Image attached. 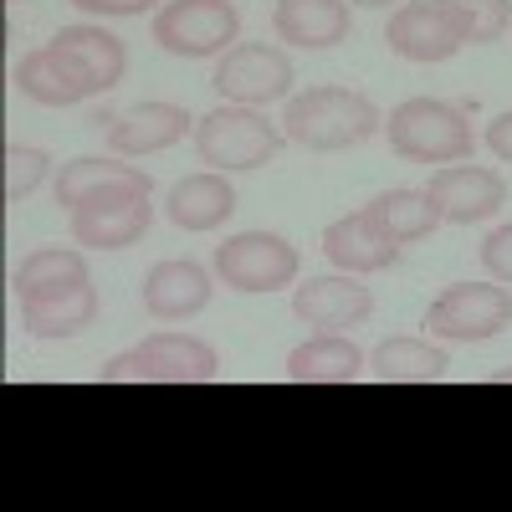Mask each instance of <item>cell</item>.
<instances>
[{
    "mask_svg": "<svg viewBox=\"0 0 512 512\" xmlns=\"http://www.w3.org/2000/svg\"><path fill=\"white\" fill-rule=\"evenodd\" d=\"M384 128L374 98L354 93V88H308L292 93L287 113H282V134L292 144H303L313 154H333V149H354L364 139H374Z\"/></svg>",
    "mask_w": 512,
    "mask_h": 512,
    "instance_id": "cell-1",
    "label": "cell"
},
{
    "mask_svg": "<svg viewBox=\"0 0 512 512\" xmlns=\"http://www.w3.org/2000/svg\"><path fill=\"white\" fill-rule=\"evenodd\" d=\"M282 139H287L282 128L267 123V113H256L246 103H221L195 123V154H200V164L221 169V175L272 164Z\"/></svg>",
    "mask_w": 512,
    "mask_h": 512,
    "instance_id": "cell-2",
    "label": "cell"
},
{
    "mask_svg": "<svg viewBox=\"0 0 512 512\" xmlns=\"http://www.w3.org/2000/svg\"><path fill=\"white\" fill-rule=\"evenodd\" d=\"M390 149L410 164H461L472 159V123L441 98H405L390 108Z\"/></svg>",
    "mask_w": 512,
    "mask_h": 512,
    "instance_id": "cell-3",
    "label": "cell"
},
{
    "mask_svg": "<svg viewBox=\"0 0 512 512\" xmlns=\"http://www.w3.org/2000/svg\"><path fill=\"white\" fill-rule=\"evenodd\" d=\"M149 221H154L149 180H123V185L88 195L72 210V241L93 246V251H123L149 231Z\"/></svg>",
    "mask_w": 512,
    "mask_h": 512,
    "instance_id": "cell-4",
    "label": "cell"
},
{
    "mask_svg": "<svg viewBox=\"0 0 512 512\" xmlns=\"http://www.w3.org/2000/svg\"><path fill=\"white\" fill-rule=\"evenodd\" d=\"M431 338H456V344H487L502 328H512V292L497 282H456L425 308Z\"/></svg>",
    "mask_w": 512,
    "mask_h": 512,
    "instance_id": "cell-5",
    "label": "cell"
},
{
    "mask_svg": "<svg viewBox=\"0 0 512 512\" xmlns=\"http://www.w3.org/2000/svg\"><path fill=\"white\" fill-rule=\"evenodd\" d=\"M297 272H303L297 246L272 231H241L226 246H216V277L236 292H277L292 287Z\"/></svg>",
    "mask_w": 512,
    "mask_h": 512,
    "instance_id": "cell-6",
    "label": "cell"
},
{
    "mask_svg": "<svg viewBox=\"0 0 512 512\" xmlns=\"http://www.w3.org/2000/svg\"><path fill=\"white\" fill-rule=\"evenodd\" d=\"M236 6L231 0H169L154 16V41L169 57H216L236 41Z\"/></svg>",
    "mask_w": 512,
    "mask_h": 512,
    "instance_id": "cell-7",
    "label": "cell"
},
{
    "mask_svg": "<svg viewBox=\"0 0 512 512\" xmlns=\"http://www.w3.org/2000/svg\"><path fill=\"white\" fill-rule=\"evenodd\" d=\"M210 88L231 103L267 108L277 98H292V57L282 47H267V41H241L216 62Z\"/></svg>",
    "mask_w": 512,
    "mask_h": 512,
    "instance_id": "cell-8",
    "label": "cell"
},
{
    "mask_svg": "<svg viewBox=\"0 0 512 512\" xmlns=\"http://www.w3.org/2000/svg\"><path fill=\"white\" fill-rule=\"evenodd\" d=\"M384 41H390V52L405 57V62H451L466 47L456 16L441 0H405L390 16V26H384Z\"/></svg>",
    "mask_w": 512,
    "mask_h": 512,
    "instance_id": "cell-9",
    "label": "cell"
},
{
    "mask_svg": "<svg viewBox=\"0 0 512 512\" xmlns=\"http://www.w3.org/2000/svg\"><path fill=\"white\" fill-rule=\"evenodd\" d=\"M374 313V292L354 277V272H338V277H308L292 287V318L308 323L318 333H344L359 328Z\"/></svg>",
    "mask_w": 512,
    "mask_h": 512,
    "instance_id": "cell-10",
    "label": "cell"
},
{
    "mask_svg": "<svg viewBox=\"0 0 512 512\" xmlns=\"http://www.w3.org/2000/svg\"><path fill=\"white\" fill-rule=\"evenodd\" d=\"M425 195L436 200L441 221H451V226H477V221L497 216V210L507 205V185L487 164H446V169L431 175Z\"/></svg>",
    "mask_w": 512,
    "mask_h": 512,
    "instance_id": "cell-11",
    "label": "cell"
},
{
    "mask_svg": "<svg viewBox=\"0 0 512 512\" xmlns=\"http://www.w3.org/2000/svg\"><path fill=\"white\" fill-rule=\"evenodd\" d=\"M144 364V384H210L221 379V359L205 338L190 333H149L134 349Z\"/></svg>",
    "mask_w": 512,
    "mask_h": 512,
    "instance_id": "cell-12",
    "label": "cell"
},
{
    "mask_svg": "<svg viewBox=\"0 0 512 512\" xmlns=\"http://www.w3.org/2000/svg\"><path fill=\"white\" fill-rule=\"evenodd\" d=\"M16 88H21L31 103H41V108H72V103H82V98H98V88L82 77V67H77L72 57H62L52 41H47V47H36V52H26V57L16 62Z\"/></svg>",
    "mask_w": 512,
    "mask_h": 512,
    "instance_id": "cell-13",
    "label": "cell"
},
{
    "mask_svg": "<svg viewBox=\"0 0 512 512\" xmlns=\"http://www.w3.org/2000/svg\"><path fill=\"white\" fill-rule=\"evenodd\" d=\"M190 128V113L180 103H139L113 118L108 128V144L118 159H144V154H159L169 144H180Z\"/></svg>",
    "mask_w": 512,
    "mask_h": 512,
    "instance_id": "cell-14",
    "label": "cell"
},
{
    "mask_svg": "<svg viewBox=\"0 0 512 512\" xmlns=\"http://www.w3.org/2000/svg\"><path fill=\"white\" fill-rule=\"evenodd\" d=\"M323 251H328V262L338 272H354V277H369V272H384V267L400 262V246L390 236H379L364 210L328 221L323 226Z\"/></svg>",
    "mask_w": 512,
    "mask_h": 512,
    "instance_id": "cell-15",
    "label": "cell"
},
{
    "mask_svg": "<svg viewBox=\"0 0 512 512\" xmlns=\"http://www.w3.org/2000/svg\"><path fill=\"white\" fill-rule=\"evenodd\" d=\"M98 318V292L93 282H72L57 292H31L21 297V323L31 338H77Z\"/></svg>",
    "mask_w": 512,
    "mask_h": 512,
    "instance_id": "cell-16",
    "label": "cell"
},
{
    "mask_svg": "<svg viewBox=\"0 0 512 512\" xmlns=\"http://www.w3.org/2000/svg\"><path fill=\"white\" fill-rule=\"evenodd\" d=\"M205 303H210V272L195 262H159L144 277V313L159 323L195 318Z\"/></svg>",
    "mask_w": 512,
    "mask_h": 512,
    "instance_id": "cell-17",
    "label": "cell"
},
{
    "mask_svg": "<svg viewBox=\"0 0 512 512\" xmlns=\"http://www.w3.org/2000/svg\"><path fill=\"white\" fill-rule=\"evenodd\" d=\"M169 210V221H175L180 231H216L231 221V210H236V190L226 185L221 169H205V175H185L175 190H169L164 200Z\"/></svg>",
    "mask_w": 512,
    "mask_h": 512,
    "instance_id": "cell-18",
    "label": "cell"
},
{
    "mask_svg": "<svg viewBox=\"0 0 512 512\" xmlns=\"http://www.w3.org/2000/svg\"><path fill=\"white\" fill-rule=\"evenodd\" d=\"M272 31L292 47H338L349 36V6L344 0H277L272 11Z\"/></svg>",
    "mask_w": 512,
    "mask_h": 512,
    "instance_id": "cell-19",
    "label": "cell"
},
{
    "mask_svg": "<svg viewBox=\"0 0 512 512\" xmlns=\"http://www.w3.org/2000/svg\"><path fill=\"white\" fill-rule=\"evenodd\" d=\"M52 47L62 57H72L98 93H108V88H118V82H123L128 52H123V41L113 31H103V26H62L52 36Z\"/></svg>",
    "mask_w": 512,
    "mask_h": 512,
    "instance_id": "cell-20",
    "label": "cell"
},
{
    "mask_svg": "<svg viewBox=\"0 0 512 512\" xmlns=\"http://www.w3.org/2000/svg\"><path fill=\"white\" fill-rule=\"evenodd\" d=\"M364 374V354L344 333H318L308 344L287 354V379L292 384H354Z\"/></svg>",
    "mask_w": 512,
    "mask_h": 512,
    "instance_id": "cell-21",
    "label": "cell"
},
{
    "mask_svg": "<svg viewBox=\"0 0 512 512\" xmlns=\"http://www.w3.org/2000/svg\"><path fill=\"white\" fill-rule=\"evenodd\" d=\"M364 216L374 221L379 236H390L395 246H410V241H425L436 226H441V210L425 190H384L364 205Z\"/></svg>",
    "mask_w": 512,
    "mask_h": 512,
    "instance_id": "cell-22",
    "label": "cell"
},
{
    "mask_svg": "<svg viewBox=\"0 0 512 512\" xmlns=\"http://www.w3.org/2000/svg\"><path fill=\"white\" fill-rule=\"evenodd\" d=\"M369 364H374V379L379 384H436L451 369L446 349H436L431 338H415V333L384 338Z\"/></svg>",
    "mask_w": 512,
    "mask_h": 512,
    "instance_id": "cell-23",
    "label": "cell"
},
{
    "mask_svg": "<svg viewBox=\"0 0 512 512\" xmlns=\"http://www.w3.org/2000/svg\"><path fill=\"white\" fill-rule=\"evenodd\" d=\"M72 282H88V256H82L77 246H36L11 277L16 297L57 292V287H72Z\"/></svg>",
    "mask_w": 512,
    "mask_h": 512,
    "instance_id": "cell-24",
    "label": "cell"
},
{
    "mask_svg": "<svg viewBox=\"0 0 512 512\" xmlns=\"http://www.w3.org/2000/svg\"><path fill=\"white\" fill-rule=\"evenodd\" d=\"M123 180H149L139 164H118V159H72V164H62V175H57V205H67V210H77L88 195H98V190H108V185H123Z\"/></svg>",
    "mask_w": 512,
    "mask_h": 512,
    "instance_id": "cell-25",
    "label": "cell"
},
{
    "mask_svg": "<svg viewBox=\"0 0 512 512\" xmlns=\"http://www.w3.org/2000/svg\"><path fill=\"white\" fill-rule=\"evenodd\" d=\"M441 6L456 16L466 47H492V41H502L507 26H512V6H507V0H441Z\"/></svg>",
    "mask_w": 512,
    "mask_h": 512,
    "instance_id": "cell-26",
    "label": "cell"
},
{
    "mask_svg": "<svg viewBox=\"0 0 512 512\" xmlns=\"http://www.w3.org/2000/svg\"><path fill=\"white\" fill-rule=\"evenodd\" d=\"M47 149H36V144H11L6 149V205H21L36 195V185L47 180Z\"/></svg>",
    "mask_w": 512,
    "mask_h": 512,
    "instance_id": "cell-27",
    "label": "cell"
},
{
    "mask_svg": "<svg viewBox=\"0 0 512 512\" xmlns=\"http://www.w3.org/2000/svg\"><path fill=\"white\" fill-rule=\"evenodd\" d=\"M482 267L512 287V226H497L487 241H482Z\"/></svg>",
    "mask_w": 512,
    "mask_h": 512,
    "instance_id": "cell-28",
    "label": "cell"
},
{
    "mask_svg": "<svg viewBox=\"0 0 512 512\" xmlns=\"http://www.w3.org/2000/svg\"><path fill=\"white\" fill-rule=\"evenodd\" d=\"M98 379H103V384H144V364H139V354H134V349H128V354L108 359Z\"/></svg>",
    "mask_w": 512,
    "mask_h": 512,
    "instance_id": "cell-29",
    "label": "cell"
},
{
    "mask_svg": "<svg viewBox=\"0 0 512 512\" xmlns=\"http://www.w3.org/2000/svg\"><path fill=\"white\" fill-rule=\"evenodd\" d=\"M72 6L88 16H144L154 0H72Z\"/></svg>",
    "mask_w": 512,
    "mask_h": 512,
    "instance_id": "cell-30",
    "label": "cell"
},
{
    "mask_svg": "<svg viewBox=\"0 0 512 512\" xmlns=\"http://www.w3.org/2000/svg\"><path fill=\"white\" fill-rule=\"evenodd\" d=\"M487 149H492L502 164H512V113H497V118L487 123Z\"/></svg>",
    "mask_w": 512,
    "mask_h": 512,
    "instance_id": "cell-31",
    "label": "cell"
},
{
    "mask_svg": "<svg viewBox=\"0 0 512 512\" xmlns=\"http://www.w3.org/2000/svg\"><path fill=\"white\" fill-rule=\"evenodd\" d=\"M354 6H369V11H379V6H395V0H354Z\"/></svg>",
    "mask_w": 512,
    "mask_h": 512,
    "instance_id": "cell-32",
    "label": "cell"
},
{
    "mask_svg": "<svg viewBox=\"0 0 512 512\" xmlns=\"http://www.w3.org/2000/svg\"><path fill=\"white\" fill-rule=\"evenodd\" d=\"M492 384H512V369H497V374H492Z\"/></svg>",
    "mask_w": 512,
    "mask_h": 512,
    "instance_id": "cell-33",
    "label": "cell"
},
{
    "mask_svg": "<svg viewBox=\"0 0 512 512\" xmlns=\"http://www.w3.org/2000/svg\"><path fill=\"white\" fill-rule=\"evenodd\" d=\"M11 6H21V0H11Z\"/></svg>",
    "mask_w": 512,
    "mask_h": 512,
    "instance_id": "cell-34",
    "label": "cell"
}]
</instances>
